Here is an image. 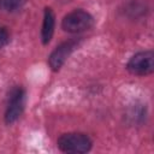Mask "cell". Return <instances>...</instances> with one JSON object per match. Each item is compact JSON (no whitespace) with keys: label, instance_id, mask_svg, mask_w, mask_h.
<instances>
[{"label":"cell","instance_id":"obj_1","mask_svg":"<svg viewBox=\"0 0 154 154\" xmlns=\"http://www.w3.org/2000/svg\"><path fill=\"white\" fill-rule=\"evenodd\" d=\"M58 148L64 153L82 154L91 149L93 141L83 132H67L63 134L57 141Z\"/></svg>","mask_w":154,"mask_h":154},{"label":"cell","instance_id":"obj_2","mask_svg":"<svg viewBox=\"0 0 154 154\" xmlns=\"http://www.w3.org/2000/svg\"><path fill=\"white\" fill-rule=\"evenodd\" d=\"M93 25H94L93 16L82 8L73 10L72 12L67 13L61 22V28L70 34H78L85 31L90 29Z\"/></svg>","mask_w":154,"mask_h":154},{"label":"cell","instance_id":"obj_3","mask_svg":"<svg viewBox=\"0 0 154 154\" xmlns=\"http://www.w3.org/2000/svg\"><path fill=\"white\" fill-rule=\"evenodd\" d=\"M130 73L136 76H147L154 71V54L152 51H142L130 58L126 64Z\"/></svg>","mask_w":154,"mask_h":154},{"label":"cell","instance_id":"obj_4","mask_svg":"<svg viewBox=\"0 0 154 154\" xmlns=\"http://www.w3.org/2000/svg\"><path fill=\"white\" fill-rule=\"evenodd\" d=\"M24 105H25V91L22 88L13 89L10 94L5 112L6 124H12L20 117L24 109Z\"/></svg>","mask_w":154,"mask_h":154},{"label":"cell","instance_id":"obj_5","mask_svg":"<svg viewBox=\"0 0 154 154\" xmlns=\"http://www.w3.org/2000/svg\"><path fill=\"white\" fill-rule=\"evenodd\" d=\"M78 46L77 40H69L59 45L49 55L48 64L53 71H59L60 67L64 65L66 59L70 57V54L75 51V48Z\"/></svg>","mask_w":154,"mask_h":154},{"label":"cell","instance_id":"obj_6","mask_svg":"<svg viewBox=\"0 0 154 154\" xmlns=\"http://www.w3.org/2000/svg\"><path fill=\"white\" fill-rule=\"evenodd\" d=\"M54 26H55V16L54 12L51 7L45 8L43 13V22H42V29H41V40L43 45L49 43L52 40L53 32H54Z\"/></svg>","mask_w":154,"mask_h":154},{"label":"cell","instance_id":"obj_7","mask_svg":"<svg viewBox=\"0 0 154 154\" xmlns=\"http://www.w3.org/2000/svg\"><path fill=\"white\" fill-rule=\"evenodd\" d=\"M26 0H0V10L13 12L24 6Z\"/></svg>","mask_w":154,"mask_h":154},{"label":"cell","instance_id":"obj_8","mask_svg":"<svg viewBox=\"0 0 154 154\" xmlns=\"http://www.w3.org/2000/svg\"><path fill=\"white\" fill-rule=\"evenodd\" d=\"M10 42V32L6 28L0 26V49Z\"/></svg>","mask_w":154,"mask_h":154}]
</instances>
